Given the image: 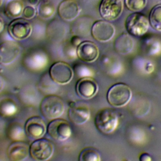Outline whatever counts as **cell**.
Instances as JSON below:
<instances>
[{
  "label": "cell",
  "instance_id": "1",
  "mask_svg": "<svg viewBox=\"0 0 161 161\" xmlns=\"http://www.w3.org/2000/svg\"><path fill=\"white\" fill-rule=\"evenodd\" d=\"M40 111L42 114L48 119H54L60 117L65 110L63 99L56 95H48L41 101Z\"/></svg>",
  "mask_w": 161,
  "mask_h": 161
},
{
  "label": "cell",
  "instance_id": "2",
  "mask_svg": "<svg viewBox=\"0 0 161 161\" xmlns=\"http://www.w3.org/2000/svg\"><path fill=\"white\" fill-rule=\"evenodd\" d=\"M118 118L114 110L111 108H104L96 114L94 124L96 128L103 133H110L117 127Z\"/></svg>",
  "mask_w": 161,
  "mask_h": 161
},
{
  "label": "cell",
  "instance_id": "3",
  "mask_svg": "<svg viewBox=\"0 0 161 161\" xmlns=\"http://www.w3.org/2000/svg\"><path fill=\"white\" fill-rule=\"evenodd\" d=\"M131 97V90L126 84L118 83L113 85L108 91L107 99L109 104L121 107L126 104Z\"/></svg>",
  "mask_w": 161,
  "mask_h": 161
},
{
  "label": "cell",
  "instance_id": "4",
  "mask_svg": "<svg viewBox=\"0 0 161 161\" xmlns=\"http://www.w3.org/2000/svg\"><path fill=\"white\" fill-rule=\"evenodd\" d=\"M125 27L130 35L140 36L147 31L149 27V21L145 14L135 12L127 17L125 21Z\"/></svg>",
  "mask_w": 161,
  "mask_h": 161
},
{
  "label": "cell",
  "instance_id": "5",
  "mask_svg": "<svg viewBox=\"0 0 161 161\" xmlns=\"http://www.w3.org/2000/svg\"><path fill=\"white\" fill-rule=\"evenodd\" d=\"M54 145L46 138H38L30 146V155L31 158L38 161L48 160L53 154Z\"/></svg>",
  "mask_w": 161,
  "mask_h": 161
},
{
  "label": "cell",
  "instance_id": "6",
  "mask_svg": "<svg viewBox=\"0 0 161 161\" xmlns=\"http://www.w3.org/2000/svg\"><path fill=\"white\" fill-rule=\"evenodd\" d=\"M48 135L55 141L64 142L67 140L72 134V130L69 123L65 119H54L47 126Z\"/></svg>",
  "mask_w": 161,
  "mask_h": 161
},
{
  "label": "cell",
  "instance_id": "7",
  "mask_svg": "<svg viewBox=\"0 0 161 161\" xmlns=\"http://www.w3.org/2000/svg\"><path fill=\"white\" fill-rule=\"evenodd\" d=\"M52 80L58 84L64 85L69 83L73 77V70L67 63L58 62L53 64L49 70Z\"/></svg>",
  "mask_w": 161,
  "mask_h": 161
},
{
  "label": "cell",
  "instance_id": "8",
  "mask_svg": "<svg viewBox=\"0 0 161 161\" xmlns=\"http://www.w3.org/2000/svg\"><path fill=\"white\" fill-rule=\"evenodd\" d=\"M9 35L16 40H23L29 37L32 31L30 22L25 18H15L8 25Z\"/></svg>",
  "mask_w": 161,
  "mask_h": 161
},
{
  "label": "cell",
  "instance_id": "9",
  "mask_svg": "<svg viewBox=\"0 0 161 161\" xmlns=\"http://www.w3.org/2000/svg\"><path fill=\"white\" fill-rule=\"evenodd\" d=\"M68 116L69 119L75 125L85 123L90 117V110L87 104L80 101L69 103Z\"/></svg>",
  "mask_w": 161,
  "mask_h": 161
},
{
  "label": "cell",
  "instance_id": "10",
  "mask_svg": "<svg viewBox=\"0 0 161 161\" xmlns=\"http://www.w3.org/2000/svg\"><path fill=\"white\" fill-rule=\"evenodd\" d=\"M121 0H102L99 5V13L106 21H114L121 14L123 11Z\"/></svg>",
  "mask_w": 161,
  "mask_h": 161
},
{
  "label": "cell",
  "instance_id": "11",
  "mask_svg": "<svg viewBox=\"0 0 161 161\" xmlns=\"http://www.w3.org/2000/svg\"><path fill=\"white\" fill-rule=\"evenodd\" d=\"M21 48L16 42L5 41L0 44V64L7 65L13 63L19 55Z\"/></svg>",
  "mask_w": 161,
  "mask_h": 161
},
{
  "label": "cell",
  "instance_id": "12",
  "mask_svg": "<svg viewBox=\"0 0 161 161\" xmlns=\"http://www.w3.org/2000/svg\"><path fill=\"white\" fill-rule=\"evenodd\" d=\"M114 34V28L107 21H95L91 28V35L97 41L105 42L109 41Z\"/></svg>",
  "mask_w": 161,
  "mask_h": 161
},
{
  "label": "cell",
  "instance_id": "13",
  "mask_svg": "<svg viewBox=\"0 0 161 161\" xmlns=\"http://www.w3.org/2000/svg\"><path fill=\"white\" fill-rule=\"evenodd\" d=\"M25 130L28 137L36 140L42 138L45 135L47 131V126L42 118L33 116L26 121Z\"/></svg>",
  "mask_w": 161,
  "mask_h": 161
},
{
  "label": "cell",
  "instance_id": "14",
  "mask_svg": "<svg viewBox=\"0 0 161 161\" xmlns=\"http://www.w3.org/2000/svg\"><path fill=\"white\" fill-rule=\"evenodd\" d=\"M76 53L78 58L85 62L91 63L95 61L99 55L97 45L90 41L81 42L77 47Z\"/></svg>",
  "mask_w": 161,
  "mask_h": 161
},
{
  "label": "cell",
  "instance_id": "15",
  "mask_svg": "<svg viewBox=\"0 0 161 161\" xmlns=\"http://www.w3.org/2000/svg\"><path fill=\"white\" fill-rule=\"evenodd\" d=\"M98 86L96 82L89 77H84L79 79L75 86L78 96L84 99H90L97 93Z\"/></svg>",
  "mask_w": 161,
  "mask_h": 161
},
{
  "label": "cell",
  "instance_id": "16",
  "mask_svg": "<svg viewBox=\"0 0 161 161\" xmlns=\"http://www.w3.org/2000/svg\"><path fill=\"white\" fill-rule=\"evenodd\" d=\"M80 12V6L75 0H63L58 6V14L65 21L74 20Z\"/></svg>",
  "mask_w": 161,
  "mask_h": 161
},
{
  "label": "cell",
  "instance_id": "17",
  "mask_svg": "<svg viewBox=\"0 0 161 161\" xmlns=\"http://www.w3.org/2000/svg\"><path fill=\"white\" fill-rule=\"evenodd\" d=\"M30 154V147L23 142H16L11 143L8 149V156L11 160L21 161Z\"/></svg>",
  "mask_w": 161,
  "mask_h": 161
},
{
  "label": "cell",
  "instance_id": "18",
  "mask_svg": "<svg viewBox=\"0 0 161 161\" xmlns=\"http://www.w3.org/2000/svg\"><path fill=\"white\" fill-rule=\"evenodd\" d=\"M92 20L87 16H82L77 19L72 23L71 31L74 35L78 36H87L91 31L92 26Z\"/></svg>",
  "mask_w": 161,
  "mask_h": 161
},
{
  "label": "cell",
  "instance_id": "19",
  "mask_svg": "<svg viewBox=\"0 0 161 161\" xmlns=\"http://www.w3.org/2000/svg\"><path fill=\"white\" fill-rule=\"evenodd\" d=\"M24 7L22 0H6L4 4V13L9 18H18L22 15Z\"/></svg>",
  "mask_w": 161,
  "mask_h": 161
},
{
  "label": "cell",
  "instance_id": "20",
  "mask_svg": "<svg viewBox=\"0 0 161 161\" xmlns=\"http://www.w3.org/2000/svg\"><path fill=\"white\" fill-rule=\"evenodd\" d=\"M114 45L117 52L121 54H126L132 50L133 42L129 35L123 33L116 38Z\"/></svg>",
  "mask_w": 161,
  "mask_h": 161
},
{
  "label": "cell",
  "instance_id": "21",
  "mask_svg": "<svg viewBox=\"0 0 161 161\" xmlns=\"http://www.w3.org/2000/svg\"><path fill=\"white\" fill-rule=\"evenodd\" d=\"M149 22L154 30L161 31V4H157L152 9L149 15Z\"/></svg>",
  "mask_w": 161,
  "mask_h": 161
},
{
  "label": "cell",
  "instance_id": "22",
  "mask_svg": "<svg viewBox=\"0 0 161 161\" xmlns=\"http://www.w3.org/2000/svg\"><path fill=\"white\" fill-rule=\"evenodd\" d=\"M54 5L48 1H42L38 4V14L42 19H48L55 13Z\"/></svg>",
  "mask_w": 161,
  "mask_h": 161
},
{
  "label": "cell",
  "instance_id": "23",
  "mask_svg": "<svg viewBox=\"0 0 161 161\" xmlns=\"http://www.w3.org/2000/svg\"><path fill=\"white\" fill-rule=\"evenodd\" d=\"M79 160L80 161H99L101 157L97 150L94 148L87 147L81 151Z\"/></svg>",
  "mask_w": 161,
  "mask_h": 161
},
{
  "label": "cell",
  "instance_id": "24",
  "mask_svg": "<svg viewBox=\"0 0 161 161\" xmlns=\"http://www.w3.org/2000/svg\"><path fill=\"white\" fill-rule=\"evenodd\" d=\"M147 0H125L126 8L133 12H138L145 8Z\"/></svg>",
  "mask_w": 161,
  "mask_h": 161
},
{
  "label": "cell",
  "instance_id": "25",
  "mask_svg": "<svg viewBox=\"0 0 161 161\" xmlns=\"http://www.w3.org/2000/svg\"><path fill=\"white\" fill-rule=\"evenodd\" d=\"M16 105L11 101H3L0 106V112L5 116H10L16 111Z\"/></svg>",
  "mask_w": 161,
  "mask_h": 161
},
{
  "label": "cell",
  "instance_id": "26",
  "mask_svg": "<svg viewBox=\"0 0 161 161\" xmlns=\"http://www.w3.org/2000/svg\"><path fill=\"white\" fill-rule=\"evenodd\" d=\"M37 13L36 8L32 5H27L24 7L22 16L24 18L26 19H31L33 18Z\"/></svg>",
  "mask_w": 161,
  "mask_h": 161
},
{
  "label": "cell",
  "instance_id": "27",
  "mask_svg": "<svg viewBox=\"0 0 161 161\" xmlns=\"http://www.w3.org/2000/svg\"><path fill=\"white\" fill-rule=\"evenodd\" d=\"M70 43L72 45L77 47L81 43V39L79 36L74 35L70 39Z\"/></svg>",
  "mask_w": 161,
  "mask_h": 161
},
{
  "label": "cell",
  "instance_id": "28",
  "mask_svg": "<svg viewBox=\"0 0 161 161\" xmlns=\"http://www.w3.org/2000/svg\"><path fill=\"white\" fill-rule=\"evenodd\" d=\"M140 160H142V161H148V160H151L152 158H151V157H150V155L148 153H144L141 155Z\"/></svg>",
  "mask_w": 161,
  "mask_h": 161
},
{
  "label": "cell",
  "instance_id": "29",
  "mask_svg": "<svg viewBox=\"0 0 161 161\" xmlns=\"http://www.w3.org/2000/svg\"><path fill=\"white\" fill-rule=\"evenodd\" d=\"M4 27V22L3 18L0 16V33L3 31Z\"/></svg>",
  "mask_w": 161,
  "mask_h": 161
},
{
  "label": "cell",
  "instance_id": "30",
  "mask_svg": "<svg viewBox=\"0 0 161 161\" xmlns=\"http://www.w3.org/2000/svg\"><path fill=\"white\" fill-rule=\"evenodd\" d=\"M4 86V80L0 75V91L3 89Z\"/></svg>",
  "mask_w": 161,
  "mask_h": 161
},
{
  "label": "cell",
  "instance_id": "31",
  "mask_svg": "<svg viewBox=\"0 0 161 161\" xmlns=\"http://www.w3.org/2000/svg\"><path fill=\"white\" fill-rule=\"evenodd\" d=\"M28 1L32 6H36L39 3V0H28Z\"/></svg>",
  "mask_w": 161,
  "mask_h": 161
},
{
  "label": "cell",
  "instance_id": "32",
  "mask_svg": "<svg viewBox=\"0 0 161 161\" xmlns=\"http://www.w3.org/2000/svg\"><path fill=\"white\" fill-rule=\"evenodd\" d=\"M1 4H2V0H0V6H1Z\"/></svg>",
  "mask_w": 161,
  "mask_h": 161
}]
</instances>
